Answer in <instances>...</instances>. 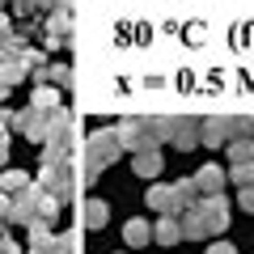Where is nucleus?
Returning a JSON list of instances; mask_svg holds the SVG:
<instances>
[{
    "label": "nucleus",
    "mask_w": 254,
    "mask_h": 254,
    "mask_svg": "<svg viewBox=\"0 0 254 254\" xmlns=\"http://www.w3.org/2000/svg\"><path fill=\"white\" fill-rule=\"evenodd\" d=\"M119 148H131V153H148V148H161L170 140V119L157 115H140V119H123L115 127Z\"/></svg>",
    "instance_id": "obj_1"
},
{
    "label": "nucleus",
    "mask_w": 254,
    "mask_h": 254,
    "mask_svg": "<svg viewBox=\"0 0 254 254\" xmlns=\"http://www.w3.org/2000/svg\"><path fill=\"white\" fill-rule=\"evenodd\" d=\"M119 153H123V148H119V136H115V131H93V136H89V170H85V178L93 182Z\"/></svg>",
    "instance_id": "obj_2"
},
{
    "label": "nucleus",
    "mask_w": 254,
    "mask_h": 254,
    "mask_svg": "<svg viewBox=\"0 0 254 254\" xmlns=\"http://www.w3.org/2000/svg\"><path fill=\"white\" fill-rule=\"evenodd\" d=\"M38 203H43V187H38V182H30L26 190H17V195L9 199L4 220H9V225H34V220H38Z\"/></svg>",
    "instance_id": "obj_3"
},
{
    "label": "nucleus",
    "mask_w": 254,
    "mask_h": 254,
    "mask_svg": "<svg viewBox=\"0 0 254 254\" xmlns=\"http://www.w3.org/2000/svg\"><path fill=\"white\" fill-rule=\"evenodd\" d=\"M47 119H51V110H38L34 102H30L26 110L9 115V123L17 127V131H26V140H43V136H47Z\"/></svg>",
    "instance_id": "obj_4"
},
{
    "label": "nucleus",
    "mask_w": 254,
    "mask_h": 254,
    "mask_svg": "<svg viewBox=\"0 0 254 254\" xmlns=\"http://www.w3.org/2000/svg\"><path fill=\"white\" fill-rule=\"evenodd\" d=\"M199 212H203V225H208V233H225V229H229V203H225V190H220V195H203V199H199Z\"/></svg>",
    "instance_id": "obj_5"
},
{
    "label": "nucleus",
    "mask_w": 254,
    "mask_h": 254,
    "mask_svg": "<svg viewBox=\"0 0 254 254\" xmlns=\"http://www.w3.org/2000/svg\"><path fill=\"white\" fill-rule=\"evenodd\" d=\"M170 144L178 153H190L199 144V119H170Z\"/></svg>",
    "instance_id": "obj_6"
},
{
    "label": "nucleus",
    "mask_w": 254,
    "mask_h": 254,
    "mask_svg": "<svg viewBox=\"0 0 254 254\" xmlns=\"http://www.w3.org/2000/svg\"><path fill=\"white\" fill-rule=\"evenodd\" d=\"M144 203H148L153 212H161V216H178V212H182V203H178V195H174V187H165V182L148 187Z\"/></svg>",
    "instance_id": "obj_7"
},
{
    "label": "nucleus",
    "mask_w": 254,
    "mask_h": 254,
    "mask_svg": "<svg viewBox=\"0 0 254 254\" xmlns=\"http://www.w3.org/2000/svg\"><path fill=\"white\" fill-rule=\"evenodd\" d=\"M199 144H208V148H225L229 144V119L225 115L199 119Z\"/></svg>",
    "instance_id": "obj_8"
},
{
    "label": "nucleus",
    "mask_w": 254,
    "mask_h": 254,
    "mask_svg": "<svg viewBox=\"0 0 254 254\" xmlns=\"http://www.w3.org/2000/svg\"><path fill=\"white\" fill-rule=\"evenodd\" d=\"M131 170L140 178H161L165 161H161V148H148V153H131Z\"/></svg>",
    "instance_id": "obj_9"
},
{
    "label": "nucleus",
    "mask_w": 254,
    "mask_h": 254,
    "mask_svg": "<svg viewBox=\"0 0 254 254\" xmlns=\"http://www.w3.org/2000/svg\"><path fill=\"white\" fill-rule=\"evenodd\" d=\"M225 178H229V170H220V165H203V170L195 174V187H199V195H220V190H225Z\"/></svg>",
    "instance_id": "obj_10"
},
{
    "label": "nucleus",
    "mask_w": 254,
    "mask_h": 254,
    "mask_svg": "<svg viewBox=\"0 0 254 254\" xmlns=\"http://www.w3.org/2000/svg\"><path fill=\"white\" fill-rule=\"evenodd\" d=\"M123 242H127V246L153 242V225H148V220H127V225H123Z\"/></svg>",
    "instance_id": "obj_11"
},
{
    "label": "nucleus",
    "mask_w": 254,
    "mask_h": 254,
    "mask_svg": "<svg viewBox=\"0 0 254 254\" xmlns=\"http://www.w3.org/2000/svg\"><path fill=\"white\" fill-rule=\"evenodd\" d=\"M229 161H233V165L254 161V136H237V140H229Z\"/></svg>",
    "instance_id": "obj_12"
},
{
    "label": "nucleus",
    "mask_w": 254,
    "mask_h": 254,
    "mask_svg": "<svg viewBox=\"0 0 254 254\" xmlns=\"http://www.w3.org/2000/svg\"><path fill=\"white\" fill-rule=\"evenodd\" d=\"M153 237L161 246H174V242H182V229H178V220H174V216H161V220H157V229H153Z\"/></svg>",
    "instance_id": "obj_13"
},
{
    "label": "nucleus",
    "mask_w": 254,
    "mask_h": 254,
    "mask_svg": "<svg viewBox=\"0 0 254 254\" xmlns=\"http://www.w3.org/2000/svg\"><path fill=\"white\" fill-rule=\"evenodd\" d=\"M26 187H30V174H21V170L0 174V190H4V195H17V190H26Z\"/></svg>",
    "instance_id": "obj_14"
},
{
    "label": "nucleus",
    "mask_w": 254,
    "mask_h": 254,
    "mask_svg": "<svg viewBox=\"0 0 254 254\" xmlns=\"http://www.w3.org/2000/svg\"><path fill=\"white\" fill-rule=\"evenodd\" d=\"M106 220H110V208H106L102 199H89V203H85V225H89V229H102Z\"/></svg>",
    "instance_id": "obj_15"
},
{
    "label": "nucleus",
    "mask_w": 254,
    "mask_h": 254,
    "mask_svg": "<svg viewBox=\"0 0 254 254\" xmlns=\"http://www.w3.org/2000/svg\"><path fill=\"white\" fill-rule=\"evenodd\" d=\"M237 136H254V115H233L229 119V140Z\"/></svg>",
    "instance_id": "obj_16"
},
{
    "label": "nucleus",
    "mask_w": 254,
    "mask_h": 254,
    "mask_svg": "<svg viewBox=\"0 0 254 254\" xmlns=\"http://www.w3.org/2000/svg\"><path fill=\"white\" fill-rule=\"evenodd\" d=\"M34 106L38 110H55V106H60V93H55L51 85H38V89H34Z\"/></svg>",
    "instance_id": "obj_17"
},
{
    "label": "nucleus",
    "mask_w": 254,
    "mask_h": 254,
    "mask_svg": "<svg viewBox=\"0 0 254 254\" xmlns=\"http://www.w3.org/2000/svg\"><path fill=\"white\" fill-rule=\"evenodd\" d=\"M229 178H233L237 187H254V161H242V165H233V170H229Z\"/></svg>",
    "instance_id": "obj_18"
},
{
    "label": "nucleus",
    "mask_w": 254,
    "mask_h": 254,
    "mask_svg": "<svg viewBox=\"0 0 254 254\" xmlns=\"http://www.w3.org/2000/svg\"><path fill=\"white\" fill-rule=\"evenodd\" d=\"M237 203H242L246 212H254V187H242V195H237Z\"/></svg>",
    "instance_id": "obj_19"
},
{
    "label": "nucleus",
    "mask_w": 254,
    "mask_h": 254,
    "mask_svg": "<svg viewBox=\"0 0 254 254\" xmlns=\"http://www.w3.org/2000/svg\"><path fill=\"white\" fill-rule=\"evenodd\" d=\"M0 254H21V246L13 237H0Z\"/></svg>",
    "instance_id": "obj_20"
},
{
    "label": "nucleus",
    "mask_w": 254,
    "mask_h": 254,
    "mask_svg": "<svg viewBox=\"0 0 254 254\" xmlns=\"http://www.w3.org/2000/svg\"><path fill=\"white\" fill-rule=\"evenodd\" d=\"M208 254H237V250H233L229 242H212V246H208Z\"/></svg>",
    "instance_id": "obj_21"
},
{
    "label": "nucleus",
    "mask_w": 254,
    "mask_h": 254,
    "mask_svg": "<svg viewBox=\"0 0 254 254\" xmlns=\"http://www.w3.org/2000/svg\"><path fill=\"white\" fill-rule=\"evenodd\" d=\"M9 161V136H4V131H0V165Z\"/></svg>",
    "instance_id": "obj_22"
},
{
    "label": "nucleus",
    "mask_w": 254,
    "mask_h": 254,
    "mask_svg": "<svg viewBox=\"0 0 254 254\" xmlns=\"http://www.w3.org/2000/svg\"><path fill=\"white\" fill-rule=\"evenodd\" d=\"M4 212H9V195L0 190V220H4Z\"/></svg>",
    "instance_id": "obj_23"
},
{
    "label": "nucleus",
    "mask_w": 254,
    "mask_h": 254,
    "mask_svg": "<svg viewBox=\"0 0 254 254\" xmlns=\"http://www.w3.org/2000/svg\"><path fill=\"white\" fill-rule=\"evenodd\" d=\"M4 34H13V30H9V17L0 13V38H4Z\"/></svg>",
    "instance_id": "obj_24"
}]
</instances>
